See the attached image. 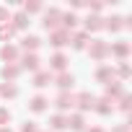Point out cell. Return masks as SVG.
Returning <instances> with one entry per match:
<instances>
[{
	"instance_id": "cell-15",
	"label": "cell",
	"mask_w": 132,
	"mask_h": 132,
	"mask_svg": "<svg viewBox=\"0 0 132 132\" xmlns=\"http://www.w3.org/2000/svg\"><path fill=\"white\" fill-rule=\"evenodd\" d=\"M68 127H70L73 132H83V129H86V119H83V114H70V117H68Z\"/></svg>"
},
{
	"instance_id": "cell-22",
	"label": "cell",
	"mask_w": 132,
	"mask_h": 132,
	"mask_svg": "<svg viewBox=\"0 0 132 132\" xmlns=\"http://www.w3.org/2000/svg\"><path fill=\"white\" fill-rule=\"evenodd\" d=\"M0 96H3V98H16L18 96V88L13 83H3V86H0Z\"/></svg>"
},
{
	"instance_id": "cell-29",
	"label": "cell",
	"mask_w": 132,
	"mask_h": 132,
	"mask_svg": "<svg viewBox=\"0 0 132 132\" xmlns=\"http://www.w3.org/2000/svg\"><path fill=\"white\" fill-rule=\"evenodd\" d=\"M8 122H11V111H8L5 106H0V127H5Z\"/></svg>"
},
{
	"instance_id": "cell-17",
	"label": "cell",
	"mask_w": 132,
	"mask_h": 132,
	"mask_svg": "<svg viewBox=\"0 0 132 132\" xmlns=\"http://www.w3.org/2000/svg\"><path fill=\"white\" fill-rule=\"evenodd\" d=\"M109 54H117L119 60H124V57L129 54V44H127V42H117V44L109 47Z\"/></svg>"
},
{
	"instance_id": "cell-13",
	"label": "cell",
	"mask_w": 132,
	"mask_h": 132,
	"mask_svg": "<svg viewBox=\"0 0 132 132\" xmlns=\"http://www.w3.org/2000/svg\"><path fill=\"white\" fill-rule=\"evenodd\" d=\"M83 23H86V34H91V31H101V29H104V18H101V16H88Z\"/></svg>"
},
{
	"instance_id": "cell-32",
	"label": "cell",
	"mask_w": 132,
	"mask_h": 132,
	"mask_svg": "<svg viewBox=\"0 0 132 132\" xmlns=\"http://www.w3.org/2000/svg\"><path fill=\"white\" fill-rule=\"evenodd\" d=\"M21 132H39V129H36V122H26V124L21 127Z\"/></svg>"
},
{
	"instance_id": "cell-21",
	"label": "cell",
	"mask_w": 132,
	"mask_h": 132,
	"mask_svg": "<svg viewBox=\"0 0 132 132\" xmlns=\"http://www.w3.org/2000/svg\"><path fill=\"white\" fill-rule=\"evenodd\" d=\"M47 104H49V101H47V98H44V96H34V98H31V101H29V109H31V111H36V114H39V111H44V109H47Z\"/></svg>"
},
{
	"instance_id": "cell-16",
	"label": "cell",
	"mask_w": 132,
	"mask_h": 132,
	"mask_svg": "<svg viewBox=\"0 0 132 132\" xmlns=\"http://www.w3.org/2000/svg\"><path fill=\"white\" fill-rule=\"evenodd\" d=\"M70 42H73V47H75V49H86V47H88V42H91V36H88L86 31H78V34H73V36H70Z\"/></svg>"
},
{
	"instance_id": "cell-31",
	"label": "cell",
	"mask_w": 132,
	"mask_h": 132,
	"mask_svg": "<svg viewBox=\"0 0 132 132\" xmlns=\"http://www.w3.org/2000/svg\"><path fill=\"white\" fill-rule=\"evenodd\" d=\"M11 21V13H8V8L5 5H0V23H8Z\"/></svg>"
},
{
	"instance_id": "cell-11",
	"label": "cell",
	"mask_w": 132,
	"mask_h": 132,
	"mask_svg": "<svg viewBox=\"0 0 132 132\" xmlns=\"http://www.w3.org/2000/svg\"><path fill=\"white\" fill-rule=\"evenodd\" d=\"M54 83H57V88H60V91H70V88L75 86V78H73L70 73H60V75L54 78Z\"/></svg>"
},
{
	"instance_id": "cell-18",
	"label": "cell",
	"mask_w": 132,
	"mask_h": 132,
	"mask_svg": "<svg viewBox=\"0 0 132 132\" xmlns=\"http://www.w3.org/2000/svg\"><path fill=\"white\" fill-rule=\"evenodd\" d=\"M111 78H114V70L109 68V65H101V68L96 70V80H98V83H104V86H106Z\"/></svg>"
},
{
	"instance_id": "cell-4",
	"label": "cell",
	"mask_w": 132,
	"mask_h": 132,
	"mask_svg": "<svg viewBox=\"0 0 132 132\" xmlns=\"http://www.w3.org/2000/svg\"><path fill=\"white\" fill-rule=\"evenodd\" d=\"M49 44H52L54 49H62L65 44H70V31H65V29L49 31Z\"/></svg>"
},
{
	"instance_id": "cell-9",
	"label": "cell",
	"mask_w": 132,
	"mask_h": 132,
	"mask_svg": "<svg viewBox=\"0 0 132 132\" xmlns=\"http://www.w3.org/2000/svg\"><path fill=\"white\" fill-rule=\"evenodd\" d=\"M93 101H96V98H93L91 93H78V96H75V106H78L80 111H91V109H93Z\"/></svg>"
},
{
	"instance_id": "cell-28",
	"label": "cell",
	"mask_w": 132,
	"mask_h": 132,
	"mask_svg": "<svg viewBox=\"0 0 132 132\" xmlns=\"http://www.w3.org/2000/svg\"><path fill=\"white\" fill-rule=\"evenodd\" d=\"M119 98H122V104H119V109H122V111H129V106H132V96H129V93H122Z\"/></svg>"
},
{
	"instance_id": "cell-2",
	"label": "cell",
	"mask_w": 132,
	"mask_h": 132,
	"mask_svg": "<svg viewBox=\"0 0 132 132\" xmlns=\"http://www.w3.org/2000/svg\"><path fill=\"white\" fill-rule=\"evenodd\" d=\"M88 52H91V57L93 60H106L109 57V44L106 42H101V39H91V44H88Z\"/></svg>"
},
{
	"instance_id": "cell-27",
	"label": "cell",
	"mask_w": 132,
	"mask_h": 132,
	"mask_svg": "<svg viewBox=\"0 0 132 132\" xmlns=\"http://www.w3.org/2000/svg\"><path fill=\"white\" fill-rule=\"evenodd\" d=\"M42 11V3H36V0H31V3H23V13H39Z\"/></svg>"
},
{
	"instance_id": "cell-25",
	"label": "cell",
	"mask_w": 132,
	"mask_h": 132,
	"mask_svg": "<svg viewBox=\"0 0 132 132\" xmlns=\"http://www.w3.org/2000/svg\"><path fill=\"white\" fill-rule=\"evenodd\" d=\"M11 21H13V23H11L13 29H26V26H29V16H26V13H16Z\"/></svg>"
},
{
	"instance_id": "cell-5",
	"label": "cell",
	"mask_w": 132,
	"mask_h": 132,
	"mask_svg": "<svg viewBox=\"0 0 132 132\" xmlns=\"http://www.w3.org/2000/svg\"><path fill=\"white\" fill-rule=\"evenodd\" d=\"M129 26H132V21H127V18H122V16L104 18V29H109V31H119V29H129Z\"/></svg>"
},
{
	"instance_id": "cell-34",
	"label": "cell",
	"mask_w": 132,
	"mask_h": 132,
	"mask_svg": "<svg viewBox=\"0 0 132 132\" xmlns=\"http://www.w3.org/2000/svg\"><path fill=\"white\" fill-rule=\"evenodd\" d=\"M88 132H104V129H101V127H91Z\"/></svg>"
},
{
	"instance_id": "cell-30",
	"label": "cell",
	"mask_w": 132,
	"mask_h": 132,
	"mask_svg": "<svg viewBox=\"0 0 132 132\" xmlns=\"http://www.w3.org/2000/svg\"><path fill=\"white\" fill-rule=\"evenodd\" d=\"M117 73H119V78L124 80V78H129V73H132V70H129V65H127V62H122V65H119V70H117Z\"/></svg>"
},
{
	"instance_id": "cell-19",
	"label": "cell",
	"mask_w": 132,
	"mask_h": 132,
	"mask_svg": "<svg viewBox=\"0 0 132 132\" xmlns=\"http://www.w3.org/2000/svg\"><path fill=\"white\" fill-rule=\"evenodd\" d=\"M39 44H42L39 36H23V39H21V49H26V52H36Z\"/></svg>"
},
{
	"instance_id": "cell-14",
	"label": "cell",
	"mask_w": 132,
	"mask_h": 132,
	"mask_svg": "<svg viewBox=\"0 0 132 132\" xmlns=\"http://www.w3.org/2000/svg\"><path fill=\"white\" fill-rule=\"evenodd\" d=\"M93 111H98L101 117H109V114L114 111V106H111V101H106V98H96V101H93Z\"/></svg>"
},
{
	"instance_id": "cell-24",
	"label": "cell",
	"mask_w": 132,
	"mask_h": 132,
	"mask_svg": "<svg viewBox=\"0 0 132 132\" xmlns=\"http://www.w3.org/2000/svg\"><path fill=\"white\" fill-rule=\"evenodd\" d=\"M49 127H52V129H65V127H68V117L54 114V117L49 119Z\"/></svg>"
},
{
	"instance_id": "cell-7",
	"label": "cell",
	"mask_w": 132,
	"mask_h": 132,
	"mask_svg": "<svg viewBox=\"0 0 132 132\" xmlns=\"http://www.w3.org/2000/svg\"><path fill=\"white\" fill-rule=\"evenodd\" d=\"M54 106H57L60 111H68V109H73V106H75V96H73L70 91H62V93L57 96V101H54Z\"/></svg>"
},
{
	"instance_id": "cell-8",
	"label": "cell",
	"mask_w": 132,
	"mask_h": 132,
	"mask_svg": "<svg viewBox=\"0 0 132 132\" xmlns=\"http://www.w3.org/2000/svg\"><path fill=\"white\" fill-rule=\"evenodd\" d=\"M0 57L5 60V65H13V62H18L21 52H18V47H13V44H5L3 49H0Z\"/></svg>"
},
{
	"instance_id": "cell-20",
	"label": "cell",
	"mask_w": 132,
	"mask_h": 132,
	"mask_svg": "<svg viewBox=\"0 0 132 132\" xmlns=\"http://www.w3.org/2000/svg\"><path fill=\"white\" fill-rule=\"evenodd\" d=\"M49 83H52L49 70H39V73L34 75V86H36V88H44V86H49Z\"/></svg>"
},
{
	"instance_id": "cell-23",
	"label": "cell",
	"mask_w": 132,
	"mask_h": 132,
	"mask_svg": "<svg viewBox=\"0 0 132 132\" xmlns=\"http://www.w3.org/2000/svg\"><path fill=\"white\" fill-rule=\"evenodd\" d=\"M78 26V16L75 13H62V29L68 31V29H75Z\"/></svg>"
},
{
	"instance_id": "cell-35",
	"label": "cell",
	"mask_w": 132,
	"mask_h": 132,
	"mask_svg": "<svg viewBox=\"0 0 132 132\" xmlns=\"http://www.w3.org/2000/svg\"><path fill=\"white\" fill-rule=\"evenodd\" d=\"M0 132H11V129H8V127H0Z\"/></svg>"
},
{
	"instance_id": "cell-10",
	"label": "cell",
	"mask_w": 132,
	"mask_h": 132,
	"mask_svg": "<svg viewBox=\"0 0 132 132\" xmlns=\"http://www.w3.org/2000/svg\"><path fill=\"white\" fill-rule=\"evenodd\" d=\"M0 75H3L5 78V83H13L18 75H21V68H18V65L13 62V65H3V70H0Z\"/></svg>"
},
{
	"instance_id": "cell-3",
	"label": "cell",
	"mask_w": 132,
	"mask_h": 132,
	"mask_svg": "<svg viewBox=\"0 0 132 132\" xmlns=\"http://www.w3.org/2000/svg\"><path fill=\"white\" fill-rule=\"evenodd\" d=\"M18 62H21V65H18L21 70H31V73H39V62H42V60L36 57V52H26V54H21V57H18Z\"/></svg>"
},
{
	"instance_id": "cell-1",
	"label": "cell",
	"mask_w": 132,
	"mask_h": 132,
	"mask_svg": "<svg viewBox=\"0 0 132 132\" xmlns=\"http://www.w3.org/2000/svg\"><path fill=\"white\" fill-rule=\"evenodd\" d=\"M44 29L47 31H57V29H62V11L60 8H49L47 13H44Z\"/></svg>"
},
{
	"instance_id": "cell-33",
	"label": "cell",
	"mask_w": 132,
	"mask_h": 132,
	"mask_svg": "<svg viewBox=\"0 0 132 132\" xmlns=\"http://www.w3.org/2000/svg\"><path fill=\"white\" fill-rule=\"evenodd\" d=\"M111 132H129V124H119V127H114Z\"/></svg>"
},
{
	"instance_id": "cell-26",
	"label": "cell",
	"mask_w": 132,
	"mask_h": 132,
	"mask_svg": "<svg viewBox=\"0 0 132 132\" xmlns=\"http://www.w3.org/2000/svg\"><path fill=\"white\" fill-rule=\"evenodd\" d=\"M13 34H16V29L11 23H0V42H8Z\"/></svg>"
},
{
	"instance_id": "cell-12",
	"label": "cell",
	"mask_w": 132,
	"mask_h": 132,
	"mask_svg": "<svg viewBox=\"0 0 132 132\" xmlns=\"http://www.w3.org/2000/svg\"><path fill=\"white\" fill-rule=\"evenodd\" d=\"M49 68L57 70V73H65V68H68V57H65L62 52H57V54L49 60Z\"/></svg>"
},
{
	"instance_id": "cell-6",
	"label": "cell",
	"mask_w": 132,
	"mask_h": 132,
	"mask_svg": "<svg viewBox=\"0 0 132 132\" xmlns=\"http://www.w3.org/2000/svg\"><path fill=\"white\" fill-rule=\"evenodd\" d=\"M122 93H124V86H122V83H119L117 78H111V80L106 83V91H104V98H106V101H111V98H119Z\"/></svg>"
}]
</instances>
